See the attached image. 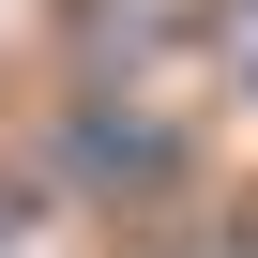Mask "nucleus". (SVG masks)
<instances>
[{
  "label": "nucleus",
  "mask_w": 258,
  "mask_h": 258,
  "mask_svg": "<svg viewBox=\"0 0 258 258\" xmlns=\"http://www.w3.org/2000/svg\"><path fill=\"white\" fill-rule=\"evenodd\" d=\"M228 76L258 91V0H228Z\"/></svg>",
  "instance_id": "1"
}]
</instances>
